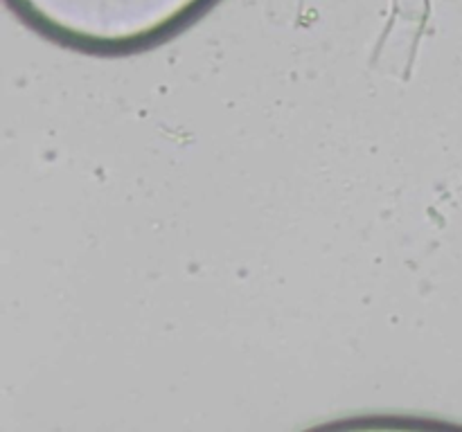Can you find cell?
I'll list each match as a JSON object with an SVG mask.
<instances>
[{
    "instance_id": "1",
    "label": "cell",
    "mask_w": 462,
    "mask_h": 432,
    "mask_svg": "<svg viewBox=\"0 0 462 432\" xmlns=\"http://www.w3.org/2000/svg\"><path fill=\"white\" fill-rule=\"evenodd\" d=\"M39 23L72 41L117 45L158 34L203 0H18Z\"/></svg>"
}]
</instances>
